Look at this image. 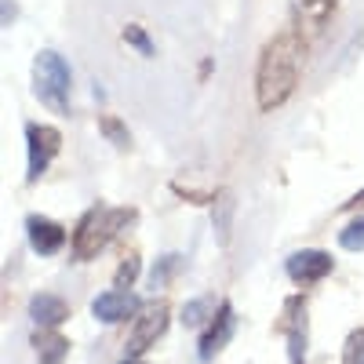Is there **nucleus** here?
<instances>
[{"instance_id":"f257e3e1","label":"nucleus","mask_w":364,"mask_h":364,"mask_svg":"<svg viewBox=\"0 0 364 364\" xmlns=\"http://www.w3.org/2000/svg\"><path fill=\"white\" fill-rule=\"evenodd\" d=\"M302 66H306V37L295 26L281 29L266 41L259 51V66H255V102L262 113H273L291 99V91L299 87Z\"/></svg>"},{"instance_id":"f03ea898","label":"nucleus","mask_w":364,"mask_h":364,"mask_svg":"<svg viewBox=\"0 0 364 364\" xmlns=\"http://www.w3.org/2000/svg\"><path fill=\"white\" fill-rule=\"evenodd\" d=\"M139 219L135 208H106L95 204L91 211H84V219L73 230V259L77 262H91L95 255H102V248L117 233H124L132 223Z\"/></svg>"},{"instance_id":"7ed1b4c3","label":"nucleus","mask_w":364,"mask_h":364,"mask_svg":"<svg viewBox=\"0 0 364 364\" xmlns=\"http://www.w3.org/2000/svg\"><path fill=\"white\" fill-rule=\"evenodd\" d=\"M33 91L37 99L55 109V113H70V91H73V73L66 66V58L58 51H41L33 63Z\"/></svg>"},{"instance_id":"20e7f679","label":"nucleus","mask_w":364,"mask_h":364,"mask_svg":"<svg viewBox=\"0 0 364 364\" xmlns=\"http://www.w3.org/2000/svg\"><path fill=\"white\" fill-rule=\"evenodd\" d=\"M26 149H29L26 182H37L58 157V149H63V132L51 124H26Z\"/></svg>"},{"instance_id":"39448f33","label":"nucleus","mask_w":364,"mask_h":364,"mask_svg":"<svg viewBox=\"0 0 364 364\" xmlns=\"http://www.w3.org/2000/svg\"><path fill=\"white\" fill-rule=\"evenodd\" d=\"M164 331H168V306L164 302H149V306H142L139 321L132 328V339H128V357H142L164 336Z\"/></svg>"},{"instance_id":"423d86ee","label":"nucleus","mask_w":364,"mask_h":364,"mask_svg":"<svg viewBox=\"0 0 364 364\" xmlns=\"http://www.w3.org/2000/svg\"><path fill=\"white\" fill-rule=\"evenodd\" d=\"M339 0H291V26L302 37H321L336 18Z\"/></svg>"},{"instance_id":"0eeeda50","label":"nucleus","mask_w":364,"mask_h":364,"mask_svg":"<svg viewBox=\"0 0 364 364\" xmlns=\"http://www.w3.org/2000/svg\"><path fill=\"white\" fill-rule=\"evenodd\" d=\"M331 255L328 252H317V248H306V252H295V255H288V262H284V269H288V277L299 284V288H310V284H317V281H324L328 273H331Z\"/></svg>"},{"instance_id":"6e6552de","label":"nucleus","mask_w":364,"mask_h":364,"mask_svg":"<svg viewBox=\"0 0 364 364\" xmlns=\"http://www.w3.org/2000/svg\"><path fill=\"white\" fill-rule=\"evenodd\" d=\"M26 237H29V248H33L37 255H55L66 245V230L48 215H29L26 219Z\"/></svg>"},{"instance_id":"1a4fd4ad","label":"nucleus","mask_w":364,"mask_h":364,"mask_svg":"<svg viewBox=\"0 0 364 364\" xmlns=\"http://www.w3.org/2000/svg\"><path fill=\"white\" fill-rule=\"evenodd\" d=\"M233 328H237V321H233V306H230V302H219V314L211 317L208 331L200 336V346H197L200 360H211V357H215V353H219V350L230 343Z\"/></svg>"},{"instance_id":"9d476101","label":"nucleus","mask_w":364,"mask_h":364,"mask_svg":"<svg viewBox=\"0 0 364 364\" xmlns=\"http://www.w3.org/2000/svg\"><path fill=\"white\" fill-rule=\"evenodd\" d=\"M139 310H142L139 299H135L132 291H124V288L102 291L95 302H91V314H95L99 321H106V324H120V321H128V317L139 314Z\"/></svg>"},{"instance_id":"9b49d317","label":"nucleus","mask_w":364,"mask_h":364,"mask_svg":"<svg viewBox=\"0 0 364 364\" xmlns=\"http://www.w3.org/2000/svg\"><path fill=\"white\" fill-rule=\"evenodd\" d=\"M29 317H33L41 328H55V324H63L70 317V302L51 295V291H41V295L29 299Z\"/></svg>"},{"instance_id":"f8f14e48","label":"nucleus","mask_w":364,"mask_h":364,"mask_svg":"<svg viewBox=\"0 0 364 364\" xmlns=\"http://www.w3.org/2000/svg\"><path fill=\"white\" fill-rule=\"evenodd\" d=\"M33 350H37L41 364H63L70 353V343L55 328H41V331H33Z\"/></svg>"},{"instance_id":"ddd939ff","label":"nucleus","mask_w":364,"mask_h":364,"mask_svg":"<svg viewBox=\"0 0 364 364\" xmlns=\"http://www.w3.org/2000/svg\"><path fill=\"white\" fill-rule=\"evenodd\" d=\"M99 132H102L117 149H132V132L124 128V120H120V117H102V120H99Z\"/></svg>"},{"instance_id":"4468645a","label":"nucleus","mask_w":364,"mask_h":364,"mask_svg":"<svg viewBox=\"0 0 364 364\" xmlns=\"http://www.w3.org/2000/svg\"><path fill=\"white\" fill-rule=\"evenodd\" d=\"M339 245H343L346 252H364V215H357V219L339 233Z\"/></svg>"},{"instance_id":"2eb2a0df","label":"nucleus","mask_w":364,"mask_h":364,"mask_svg":"<svg viewBox=\"0 0 364 364\" xmlns=\"http://www.w3.org/2000/svg\"><path fill=\"white\" fill-rule=\"evenodd\" d=\"M124 44L135 48V51L146 55V58H154V41H149V33H146L142 26H124Z\"/></svg>"},{"instance_id":"dca6fc26","label":"nucleus","mask_w":364,"mask_h":364,"mask_svg":"<svg viewBox=\"0 0 364 364\" xmlns=\"http://www.w3.org/2000/svg\"><path fill=\"white\" fill-rule=\"evenodd\" d=\"M343 364H364V328L350 331L343 346Z\"/></svg>"},{"instance_id":"f3484780","label":"nucleus","mask_w":364,"mask_h":364,"mask_svg":"<svg viewBox=\"0 0 364 364\" xmlns=\"http://www.w3.org/2000/svg\"><path fill=\"white\" fill-rule=\"evenodd\" d=\"M211 310V299H193L186 310H182V324L186 328H197V324H204V314Z\"/></svg>"},{"instance_id":"a211bd4d","label":"nucleus","mask_w":364,"mask_h":364,"mask_svg":"<svg viewBox=\"0 0 364 364\" xmlns=\"http://www.w3.org/2000/svg\"><path fill=\"white\" fill-rule=\"evenodd\" d=\"M135 277H139V255L132 252V255L120 259V269H117V288H128Z\"/></svg>"},{"instance_id":"6ab92c4d","label":"nucleus","mask_w":364,"mask_h":364,"mask_svg":"<svg viewBox=\"0 0 364 364\" xmlns=\"http://www.w3.org/2000/svg\"><path fill=\"white\" fill-rule=\"evenodd\" d=\"M178 262H182L178 255H168V259H161V262H157V269H154V288H161V284L171 277V273L178 269Z\"/></svg>"},{"instance_id":"aec40b11","label":"nucleus","mask_w":364,"mask_h":364,"mask_svg":"<svg viewBox=\"0 0 364 364\" xmlns=\"http://www.w3.org/2000/svg\"><path fill=\"white\" fill-rule=\"evenodd\" d=\"M343 208H364V190H360V193H353V197H350Z\"/></svg>"},{"instance_id":"412c9836","label":"nucleus","mask_w":364,"mask_h":364,"mask_svg":"<svg viewBox=\"0 0 364 364\" xmlns=\"http://www.w3.org/2000/svg\"><path fill=\"white\" fill-rule=\"evenodd\" d=\"M124 364H142V360H139V357H128V360H124Z\"/></svg>"}]
</instances>
